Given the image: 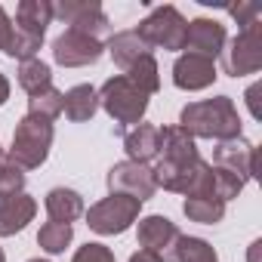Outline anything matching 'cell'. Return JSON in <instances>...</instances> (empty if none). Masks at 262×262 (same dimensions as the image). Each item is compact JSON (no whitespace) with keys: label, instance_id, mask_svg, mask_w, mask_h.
I'll list each match as a JSON object with an SVG mask.
<instances>
[{"label":"cell","instance_id":"1","mask_svg":"<svg viewBox=\"0 0 262 262\" xmlns=\"http://www.w3.org/2000/svg\"><path fill=\"white\" fill-rule=\"evenodd\" d=\"M179 126L191 139L228 142V139L241 136V114H237V108L228 96H216V99L185 105L182 114H179Z\"/></svg>","mask_w":262,"mask_h":262},{"label":"cell","instance_id":"2","mask_svg":"<svg viewBox=\"0 0 262 262\" xmlns=\"http://www.w3.org/2000/svg\"><path fill=\"white\" fill-rule=\"evenodd\" d=\"M53 22V4L50 0H22L16 10V25H13V43H10V59L28 62L37 59V50L43 43L47 25Z\"/></svg>","mask_w":262,"mask_h":262},{"label":"cell","instance_id":"3","mask_svg":"<svg viewBox=\"0 0 262 262\" xmlns=\"http://www.w3.org/2000/svg\"><path fill=\"white\" fill-rule=\"evenodd\" d=\"M53 145V120L37 117V114H25L16 123L13 133V148L7 151V158L19 167V170H37Z\"/></svg>","mask_w":262,"mask_h":262},{"label":"cell","instance_id":"4","mask_svg":"<svg viewBox=\"0 0 262 262\" xmlns=\"http://www.w3.org/2000/svg\"><path fill=\"white\" fill-rule=\"evenodd\" d=\"M96 93H99V105L117 123L114 129H123L126 123H142V117L148 111V93H142L133 80H126L123 74L108 77L102 83V90H96Z\"/></svg>","mask_w":262,"mask_h":262},{"label":"cell","instance_id":"5","mask_svg":"<svg viewBox=\"0 0 262 262\" xmlns=\"http://www.w3.org/2000/svg\"><path fill=\"white\" fill-rule=\"evenodd\" d=\"M151 50H185V31H188V22L182 19V13L176 7H155L148 13V19L139 22V28H133Z\"/></svg>","mask_w":262,"mask_h":262},{"label":"cell","instance_id":"6","mask_svg":"<svg viewBox=\"0 0 262 262\" xmlns=\"http://www.w3.org/2000/svg\"><path fill=\"white\" fill-rule=\"evenodd\" d=\"M139 201L126 198V194H108L105 201L93 204L86 210V225L96 234H123L139 216Z\"/></svg>","mask_w":262,"mask_h":262},{"label":"cell","instance_id":"7","mask_svg":"<svg viewBox=\"0 0 262 262\" xmlns=\"http://www.w3.org/2000/svg\"><path fill=\"white\" fill-rule=\"evenodd\" d=\"M222 68L231 77L256 74L262 68V25L259 22L241 28L237 37L228 43V50H222Z\"/></svg>","mask_w":262,"mask_h":262},{"label":"cell","instance_id":"8","mask_svg":"<svg viewBox=\"0 0 262 262\" xmlns=\"http://www.w3.org/2000/svg\"><path fill=\"white\" fill-rule=\"evenodd\" d=\"M53 19H62L74 31L90 34L96 40L111 34V22L96 0H59V4H53Z\"/></svg>","mask_w":262,"mask_h":262},{"label":"cell","instance_id":"9","mask_svg":"<svg viewBox=\"0 0 262 262\" xmlns=\"http://www.w3.org/2000/svg\"><path fill=\"white\" fill-rule=\"evenodd\" d=\"M108 188L111 194H126L139 204L151 201L158 185H155V176H151V167L145 164H133V161H120L108 170Z\"/></svg>","mask_w":262,"mask_h":262},{"label":"cell","instance_id":"10","mask_svg":"<svg viewBox=\"0 0 262 262\" xmlns=\"http://www.w3.org/2000/svg\"><path fill=\"white\" fill-rule=\"evenodd\" d=\"M102 40L90 37V34H80L74 28L62 31L56 40H53V59L62 65V68H80V65H96L102 59Z\"/></svg>","mask_w":262,"mask_h":262},{"label":"cell","instance_id":"11","mask_svg":"<svg viewBox=\"0 0 262 262\" xmlns=\"http://www.w3.org/2000/svg\"><path fill=\"white\" fill-rule=\"evenodd\" d=\"M179 237H182V231L167 216H145V219H139V247L155 253V256H161L164 262H176Z\"/></svg>","mask_w":262,"mask_h":262},{"label":"cell","instance_id":"12","mask_svg":"<svg viewBox=\"0 0 262 262\" xmlns=\"http://www.w3.org/2000/svg\"><path fill=\"white\" fill-rule=\"evenodd\" d=\"M213 167H222L228 173H234L237 179H253L256 176V148L237 136V139H228V142H219L216 151H213Z\"/></svg>","mask_w":262,"mask_h":262},{"label":"cell","instance_id":"13","mask_svg":"<svg viewBox=\"0 0 262 262\" xmlns=\"http://www.w3.org/2000/svg\"><path fill=\"white\" fill-rule=\"evenodd\" d=\"M222 47H225V25H219L216 19H194V22H188V31H185V50L188 53L216 62Z\"/></svg>","mask_w":262,"mask_h":262},{"label":"cell","instance_id":"14","mask_svg":"<svg viewBox=\"0 0 262 262\" xmlns=\"http://www.w3.org/2000/svg\"><path fill=\"white\" fill-rule=\"evenodd\" d=\"M216 80V62L194 56V53H182L173 65V83L179 90H204Z\"/></svg>","mask_w":262,"mask_h":262},{"label":"cell","instance_id":"15","mask_svg":"<svg viewBox=\"0 0 262 262\" xmlns=\"http://www.w3.org/2000/svg\"><path fill=\"white\" fill-rule=\"evenodd\" d=\"M34 213H37V201L25 191L0 198V237L19 234L34 219Z\"/></svg>","mask_w":262,"mask_h":262},{"label":"cell","instance_id":"16","mask_svg":"<svg viewBox=\"0 0 262 262\" xmlns=\"http://www.w3.org/2000/svg\"><path fill=\"white\" fill-rule=\"evenodd\" d=\"M204 161H185V164H170V161H158V167L151 170L155 176V185H161L164 191H179V194H188L198 173H201Z\"/></svg>","mask_w":262,"mask_h":262},{"label":"cell","instance_id":"17","mask_svg":"<svg viewBox=\"0 0 262 262\" xmlns=\"http://www.w3.org/2000/svg\"><path fill=\"white\" fill-rule=\"evenodd\" d=\"M123 148L129 155L133 164H145L155 161L161 155V126H151V123H139L136 129L123 133Z\"/></svg>","mask_w":262,"mask_h":262},{"label":"cell","instance_id":"18","mask_svg":"<svg viewBox=\"0 0 262 262\" xmlns=\"http://www.w3.org/2000/svg\"><path fill=\"white\" fill-rule=\"evenodd\" d=\"M108 53H111L114 65H117V68H123V74L133 68L136 62H142L145 56H155V53H151V47H148L136 31H117V34L108 40Z\"/></svg>","mask_w":262,"mask_h":262},{"label":"cell","instance_id":"19","mask_svg":"<svg viewBox=\"0 0 262 262\" xmlns=\"http://www.w3.org/2000/svg\"><path fill=\"white\" fill-rule=\"evenodd\" d=\"M161 161H170V164H185V161H198V145L194 139L185 133L182 126H164L161 129Z\"/></svg>","mask_w":262,"mask_h":262},{"label":"cell","instance_id":"20","mask_svg":"<svg viewBox=\"0 0 262 262\" xmlns=\"http://www.w3.org/2000/svg\"><path fill=\"white\" fill-rule=\"evenodd\" d=\"M62 111H65L68 120L83 123V120H90L99 111V93L90 83H77L68 93H62Z\"/></svg>","mask_w":262,"mask_h":262},{"label":"cell","instance_id":"21","mask_svg":"<svg viewBox=\"0 0 262 262\" xmlns=\"http://www.w3.org/2000/svg\"><path fill=\"white\" fill-rule=\"evenodd\" d=\"M47 213H50V222L71 225L77 216H83V198L74 188H53L47 194Z\"/></svg>","mask_w":262,"mask_h":262},{"label":"cell","instance_id":"22","mask_svg":"<svg viewBox=\"0 0 262 262\" xmlns=\"http://www.w3.org/2000/svg\"><path fill=\"white\" fill-rule=\"evenodd\" d=\"M182 213H185L191 222L216 225V222H222V216H225V204H222L219 198H213V194H185Z\"/></svg>","mask_w":262,"mask_h":262},{"label":"cell","instance_id":"23","mask_svg":"<svg viewBox=\"0 0 262 262\" xmlns=\"http://www.w3.org/2000/svg\"><path fill=\"white\" fill-rule=\"evenodd\" d=\"M19 86H22L28 96H37V93L50 90V86H53V71H50V65L40 62V59L22 62V65H19Z\"/></svg>","mask_w":262,"mask_h":262},{"label":"cell","instance_id":"24","mask_svg":"<svg viewBox=\"0 0 262 262\" xmlns=\"http://www.w3.org/2000/svg\"><path fill=\"white\" fill-rule=\"evenodd\" d=\"M71 237H74V228L71 225H65V222H43L40 225V231H37V244H40V250H47V253H62L68 244H71Z\"/></svg>","mask_w":262,"mask_h":262},{"label":"cell","instance_id":"25","mask_svg":"<svg viewBox=\"0 0 262 262\" xmlns=\"http://www.w3.org/2000/svg\"><path fill=\"white\" fill-rule=\"evenodd\" d=\"M176 262H219L216 250L204 237H179L176 244Z\"/></svg>","mask_w":262,"mask_h":262},{"label":"cell","instance_id":"26","mask_svg":"<svg viewBox=\"0 0 262 262\" xmlns=\"http://www.w3.org/2000/svg\"><path fill=\"white\" fill-rule=\"evenodd\" d=\"M28 114H37V117H47V120H56L62 114V93L56 86L37 93L28 99Z\"/></svg>","mask_w":262,"mask_h":262},{"label":"cell","instance_id":"27","mask_svg":"<svg viewBox=\"0 0 262 262\" xmlns=\"http://www.w3.org/2000/svg\"><path fill=\"white\" fill-rule=\"evenodd\" d=\"M210 170H213V194H216L222 204H228L231 198H237V194L244 191V179H237L234 173H228V170H222V167H213V164H210Z\"/></svg>","mask_w":262,"mask_h":262},{"label":"cell","instance_id":"28","mask_svg":"<svg viewBox=\"0 0 262 262\" xmlns=\"http://www.w3.org/2000/svg\"><path fill=\"white\" fill-rule=\"evenodd\" d=\"M22 188H25V173H22L13 161H7L4 167H0V198L19 194Z\"/></svg>","mask_w":262,"mask_h":262},{"label":"cell","instance_id":"29","mask_svg":"<svg viewBox=\"0 0 262 262\" xmlns=\"http://www.w3.org/2000/svg\"><path fill=\"white\" fill-rule=\"evenodd\" d=\"M71 262H114V253L105 244H83Z\"/></svg>","mask_w":262,"mask_h":262},{"label":"cell","instance_id":"30","mask_svg":"<svg viewBox=\"0 0 262 262\" xmlns=\"http://www.w3.org/2000/svg\"><path fill=\"white\" fill-rule=\"evenodd\" d=\"M228 13L237 19V25H241V28H247V25L259 22V7H256V4H250V0H244V4H237V7H228Z\"/></svg>","mask_w":262,"mask_h":262},{"label":"cell","instance_id":"31","mask_svg":"<svg viewBox=\"0 0 262 262\" xmlns=\"http://www.w3.org/2000/svg\"><path fill=\"white\" fill-rule=\"evenodd\" d=\"M10 43H13V19L0 7V53H10Z\"/></svg>","mask_w":262,"mask_h":262},{"label":"cell","instance_id":"32","mask_svg":"<svg viewBox=\"0 0 262 262\" xmlns=\"http://www.w3.org/2000/svg\"><path fill=\"white\" fill-rule=\"evenodd\" d=\"M259 93H262V86L259 83H253L250 90H247V105H250V114L259 120L262 117V108H259Z\"/></svg>","mask_w":262,"mask_h":262},{"label":"cell","instance_id":"33","mask_svg":"<svg viewBox=\"0 0 262 262\" xmlns=\"http://www.w3.org/2000/svg\"><path fill=\"white\" fill-rule=\"evenodd\" d=\"M129 262H164V259H161V256H155V253H148V250H139V253L129 256Z\"/></svg>","mask_w":262,"mask_h":262},{"label":"cell","instance_id":"34","mask_svg":"<svg viewBox=\"0 0 262 262\" xmlns=\"http://www.w3.org/2000/svg\"><path fill=\"white\" fill-rule=\"evenodd\" d=\"M7 99H10V80L0 74V105H7Z\"/></svg>","mask_w":262,"mask_h":262},{"label":"cell","instance_id":"35","mask_svg":"<svg viewBox=\"0 0 262 262\" xmlns=\"http://www.w3.org/2000/svg\"><path fill=\"white\" fill-rule=\"evenodd\" d=\"M259 250H262V241H253V247H250V259H247V262H259Z\"/></svg>","mask_w":262,"mask_h":262},{"label":"cell","instance_id":"36","mask_svg":"<svg viewBox=\"0 0 262 262\" xmlns=\"http://www.w3.org/2000/svg\"><path fill=\"white\" fill-rule=\"evenodd\" d=\"M7 161H10V158H7V151H4V148H0V167H4Z\"/></svg>","mask_w":262,"mask_h":262},{"label":"cell","instance_id":"37","mask_svg":"<svg viewBox=\"0 0 262 262\" xmlns=\"http://www.w3.org/2000/svg\"><path fill=\"white\" fill-rule=\"evenodd\" d=\"M0 262H7V256H4V250H0Z\"/></svg>","mask_w":262,"mask_h":262},{"label":"cell","instance_id":"38","mask_svg":"<svg viewBox=\"0 0 262 262\" xmlns=\"http://www.w3.org/2000/svg\"><path fill=\"white\" fill-rule=\"evenodd\" d=\"M28 262H47V259H28Z\"/></svg>","mask_w":262,"mask_h":262}]
</instances>
